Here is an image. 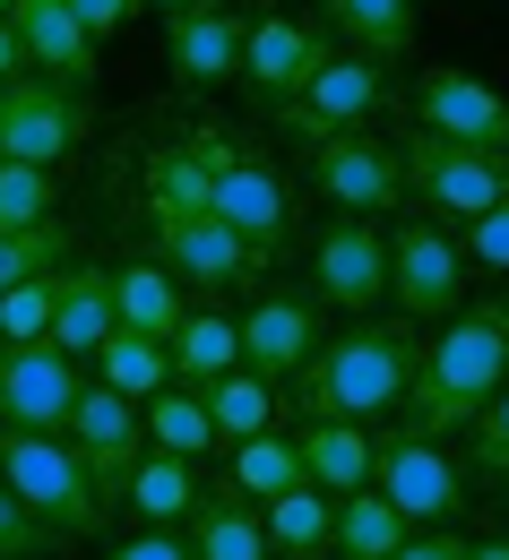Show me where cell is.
<instances>
[{
    "label": "cell",
    "instance_id": "6da1fadb",
    "mask_svg": "<svg viewBox=\"0 0 509 560\" xmlns=\"http://www.w3.org/2000/svg\"><path fill=\"white\" fill-rule=\"evenodd\" d=\"M501 380H509V293H484V302H458L440 319V337H424L397 415H406V431H424V440H449V431L475 422V406Z\"/></svg>",
    "mask_w": 509,
    "mask_h": 560
},
{
    "label": "cell",
    "instance_id": "7a4b0ae2",
    "mask_svg": "<svg viewBox=\"0 0 509 560\" xmlns=\"http://www.w3.org/2000/svg\"><path fill=\"white\" fill-rule=\"evenodd\" d=\"M415 353L424 337L406 319H355L346 337H320V353L293 371V397H302V422H380L397 415L406 380H415Z\"/></svg>",
    "mask_w": 509,
    "mask_h": 560
},
{
    "label": "cell",
    "instance_id": "3957f363",
    "mask_svg": "<svg viewBox=\"0 0 509 560\" xmlns=\"http://www.w3.org/2000/svg\"><path fill=\"white\" fill-rule=\"evenodd\" d=\"M0 483L18 491L61 544H86V535H104V491L86 483V466H78V448L61 431H0Z\"/></svg>",
    "mask_w": 509,
    "mask_h": 560
},
{
    "label": "cell",
    "instance_id": "277c9868",
    "mask_svg": "<svg viewBox=\"0 0 509 560\" xmlns=\"http://www.w3.org/2000/svg\"><path fill=\"white\" fill-rule=\"evenodd\" d=\"M397 182H406V199H415L424 215L475 224L484 208L509 199V147H458V139L415 130V139L397 147Z\"/></svg>",
    "mask_w": 509,
    "mask_h": 560
},
{
    "label": "cell",
    "instance_id": "5b68a950",
    "mask_svg": "<svg viewBox=\"0 0 509 560\" xmlns=\"http://www.w3.org/2000/svg\"><path fill=\"white\" fill-rule=\"evenodd\" d=\"M371 491L406 517V526H449L458 509H466V475L440 457V440L424 431H371Z\"/></svg>",
    "mask_w": 509,
    "mask_h": 560
},
{
    "label": "cell",
    "instance_id": "8992f818",
    "mask_svg": "<svg viewBox=\"0 0 509 560\" xmlns=\"http://www.w3.org/2000/svg\"><path fill=\"white\" fill-rule=\"evenodd\" d=\"M389 293H397V319H449L466 302V250L440 215H397L389 233Z\"/></svg>",
    "mask_w": 509,
    "mask_h": 560
},
{
    "label": "cell",
    "instance_id": "52a82bcc",
    "mask_svg": "<svg viewBox=\"0 0 509 560\" xmlns=\"http://www.w3.org/2000/svg\"><path fill=\"white\" fill-rule=\"evenodd\" d=\"M199 155H208V215L233 224L251 250H268V259H277V242H286V224H293L286 182H277L259 155H242L224 130H199Z\"/></svg>",
    "mask_w": 509,
    "mask_h": 560
},
{
    "label": "cell",
    "instance_id": "ba28073f",
    "mask_svg": "<svg viewBox=\"0 0 509 560\" xmlns=\"http://www.w3.org/2000/svg\"><path fill=\"white\" fill-rule=\"evenodd\" d=\"M302 173H311V190H320L328 208H346V215H389L397 199H406V182H397V147L371 139V130L302 139Z\"/></svg>",
    "mask_w": 509,
    "mask_h": 560
},
{
    "label": "cell",
    "instance_id": "9c48e42d",
    "mask_svg": "<svg viewBox=\"0 0 509 560\" xmlns=\"http://www.w3.org/2000/svg\"><path fill=\"white\" fill-rule=\"evenodd\" d=\"M380 104H389V70L371 52H320V70L302 78V95H293L277 121H286L293 139H328V130H371Z\"/></svg>",
    "mask_w": 509,
    "mask_h": 560
},
{
    "label": "cell",
    "instance_id": "30bf717a",
    "mask_svg": "<svg viewBox=\"0 0 509 560\" xmlns=\"http://www.w3.org/2000/svg\"><path fill=\"white\" fill-rule=\"evenodd\" d=\"M78 448V466H86V483L104 491V509L130 491V475H139V457H147V422L130 397H113L104 380H86L78 388V406H70V431H61Z\"/></svg>",
    "mask_w": 509,
    "mask_h": 560
},
{
    "label": "cell",
    "instance_id": "8fae6325",
    "mask_svg": "<svg viewBox=\"0 0 509 560\" xmlns=\"http://www.w3.org/2000/svg\"><path fill=\"white\" fill-rule=\"evenodd\" d=\"M86 139V95H70V86H53V78H9L0 86V155L9 164H61L70 147Z\"/></svg>",
    "mask_w": 509,
    "mask_h": 560
},
{
    "label": "cell",
    "instance_id": "7c38bea8",
    "mask_svg": "<svg viewBox=\"0 0 509 560\" xmlns=\"http://www.w3.org/2000/svg\"><path fill=\"white\" fill-rule=\"evenodd\" d=\"M311 284H320V302L328 311H380V293H389V224L380 215H337L320 242H311Z\"/></svg>",
    "mask_w": 509,
    "mask_h": 560
},
{
    "label": "cell",
    "instance_id": "4fadbf2b",
    "mask_svg": "<svg viewBox=\"0 0 509 560\" xmlns=\"http://www.w3.org/2000/svg\"><path fill=\"white\" fill-rule=\"evenodd\" d=\"M155 259L173 277H190L199 293H242V284L268 277V250H251L217 215H155Z\"/></svg>",
    "mask_w": 509,
    "mask_h": 560
},
{
    "label": "cell",
    "instance_id": "5bb4252c",
    "mask_svg": "<svg viewBox=\"0 0 509 560\" xmlns=\"http://www.w3.org/2000/svg\"><path fill=\"white\" fill-rule=\"evenodd\" d=\"M86 388L61 346H0V431H70V406Z\"/></svg>",
    "mask_w": 509,
    "mask_h": 560
},
{
    "label": "cell",
    "instance_id": "9a60e30c",
    "mask_svg": "<svg viewBox=\"0 0 509 560\" xmlns=\"http://www.w3.org/2000/svg\"><path fill=\"white\" fill-rule=\"evenodd\" d=\"M320 35L302 26V18H259V26H242V95L259 104V113H286L293 95H302V78L320 70Z\"/></svg>",
    "mask_w": 509,
    "mask_h": 560
},
{
    "label": "cell",
    "instance_id": "2e32d148",
    "mask_svg": "<svg viewBox=\"0 0 509 560\" xmlns=\"http://www.w3.org/2000/svg\"><path fill=\"white\" fill-rule=\"evenodd\" d=\"M233 328H242V371H259L268 388H277V380H293V371L320 353V337H328L311 293H259Z\"/></svg>",
    "mask_w": 509,
    "mask_h": 560
},
{
    "label": "cell",
    "instance_id": "e0dca14e",
    "mask_svg": "<svg viewBox=\"0 0 509 560\" xmlns=\"http://www.w3.org/2000/svg\"><path fill=\"white\" fill-rule=\"evenodd\" d=\"M415 130L458 147H509V95H493L466 70H424L415 78Z\"/></svg>",
    "mask_w": 509,
    "mask_h": 560
},
{
    "label": "cell",
    "instance_id": "ac0fdd59",
    "mask_svg": "<svg viewBox=\"0 0 509 560\" xmlns=\"http://www.w3.org/2000/svg\"><path fill=\"white\" fill-rule=\"evenodd\" d=\"M9 35H18L26 70H44L53 86H70V95L95 86V35L78 26L70 0H9Z\"/></svg>",
    "mask_w": 509,
    "mask_h": 560
},
{
    "label": "cell",
    "instance_id": "d6986e66",
    "mask_svg": "<svg viewBox=\"0 0 509 560\" xmlns=\"http://www.w3.org/2000/svg\"><path fill=\"white\" fill-rule=\"evenodd\" d=\"M164 70L182 78V86H224V78L242 70V18L224 0L164 18Z\"/></svg>",
    "mask_w": 509,
    "mask_h": 560
},
{
    "label": "cell",
    "instance_id": "ffe728a7",
    "mask_svg": "<svg viewBox=\"0 0 509 560\" xmlns=\"http://www.w3.org/2000/svg\"><path fill=\"white\" fill-rule=\"evenodd\" d=\"M113 337V268H95V259H70L61 277H53V328H44V346H61L70 362Z\"/></svg>",
    "mask_w": 509,
    "mask_h": 560
},
{
    "label": "cell",
    "instance_id": "44dd1931",
    "mask_svg": "<svg viewBox=\"0 0 509 560\" xmlns=\"http://www.w3.org/2000/svg\"><path fill=\"white\" fill-rule=\"evenodd\" d=\"M190 560H277L259 500H242L233 483H199L190 491Z\"/></svg>",
    "mask_w": 509,
    "mask_h": 560
},
{
    "label": "cell",
    "instance_id": "7402d4cb",
    "mask_svg": "<svg viewBox=\"0 0 509 560\" xmlns=\"http://www.w3.org/2000/svg\"><path fill=\"white\" fill-rule=\"evenodd\" d=\"M164 362H173L182 388H217L224 371H242V328L224 311H182L173 337H164Z\"/></svg>",
    "mask_w": 509,
    "mask_h": 560
},
{
    "label": "cell",
    "instance_id": "603a6c76",
    "mask_svg": "<svg viewBox=\"0 0 509 560\" xmlns=\"http://www.w3.org/2000/svg\"><path fill=\"white\" fill-rule=\"evenodd\" d=\"M173 319H182V277L164 259H122L113 268V328H139V337L164 346Z\"/></svg>",
    "mask_w": 509,
    "mask_h": 560
},
{
    "label": "cell",
    "instance_id": "cb8c5ba5",
    "mask_svg": "<svg viewBox=\"0 0 509 560\" xmlns=\"http://www.w3.org/2000/svg\"><path fill=\"white\" fill-rule=\"evenodd\" d=\"M293 448H302V483H320L328 500L371 483V422H302Z\"/></svg>",
    "mask_w": 509,
    "mask_h": 560
},
{
    "label": "cell",
    "instance_id": "d4e9b609",
    "mask_svg": "<svg viewBox=\"0 0 509 560\" xmlns=\"http://www.w3.org/2000/svg\"><path fill=\"white\" fill-rule=\"evenodd\" d=\"M415 526L380 500L371 483H355V491H337V517H328V560H389L397 544H406Z\"/></svg>",
    "mask_w": 509,
    "mask_h": 560
},
{
    "label": "cell",
    "instance_id": "484cf974",
    "mask_svg": "<svg viewBox=\"0 0 509 560\" xmlns=\"http://www.w3.org/2000/svg\"><path fill=\"white\" fill-rule=\"evenodd\" d=\"M147 215H208V155H199V130L147 147Z\"/></svg>",
    "mask_w": 509,
    "mask_h": 560
},
{
    "label": "cell",
    "instance_id": "4316f807",
    "mask_svg": "<svg viewBox=\"0 0 509 560\" xmlns=\"http://www.w3.org/2000/svg\"><path fill=\"white\" fill-rule=\"evenodd\" d=\"M328 517H337V500L320 483H293L277 500H259V526H268L277 560H328Z\"/></svg>",
    "mask_w": 509,
    "mask_h": 560
},
{
    "label": "cell",
    "instance_id": "83f0119b",
    "mask_svg": "<svg viewBox=\"0 0 509 560\" xmlns=\"http://www.w3.org/2000/svg\"><path fill=\"white\" fill-rule=\"evenodd\" d=\"M320 9L346 35V52H371V61L415 52V0H320Z\"/></svg>",
    "mask_w": 509,
    "mask_h": 560
},
{
    "label": "cell",
    "instance_id": "f1b7e54d",
    "mask_svg": "<svg viewBox=\"0 0 509 560\" xmlns=\"http://www.w3.org/2000/svg\"><path fill=\"white\" fill-rule=\"evenodd\" d=\"M139 422H147V448H173V457H208L217 448V422H208V397L199 388H182V380H164L155 397L139 406Z\"/></svg>",
    "mask_w": 509,
    "mask_h": 560
},
{
    "label": "cell",
    "instance_id": "f546056e",
    "mask_svg": "<svg viewBox=\"0 0 509 560\" xmlns=\"http://www.w3.org/2000/svg\"><path fill=\"white\" fill-rule=\"evenodd\" d=\"M86 362H95V380H104L113 397H130V406H147V397H155V388L173 380V362H164V346H155V337H139V328H113L104 346L86 353Z\"/></svg>",
    "mask_w": 509,
    "mask_h": 560
},
{
    "label": "cell",
    "instance_id": "4dcf8cb0",
    "mask_svg": "<svg viewBox=\"0 0 509 560\" xmlns=\"http://www.w3.org/2000/svg\"><path fill=\"white\" fill-rule=\"evenodd\" d=\"M224 483L242 491V500H277V491L302 483V448H293L286 431H251V440H233V466H224Z\"/></svg>",
    "mask_w": 509,
    "mask_h": 560
},
{
    "label": "cell",
    "instance_id": "1f68e13d",
    "mask_svg": "<svg viewBox=\"0 0 509 560\" xmlns=\"http://www.w3.org/2000/svg\"><path fill=\"white\" fill-rule=\"evenodd\" d=\"M190 491H199V475H190V457H173V448H147L139 475H130V509H139L147 526H173V517H190Z\"/></svg>",
    "mask_w": 509,
    "mask_h": 560
},
{
    "label": "cell",
    "instance_id": "d6a6232c",
    "mask_svg": "<svg viewBox=\"0 0 509 560\" xmlns=\"http://www.w3.org/2000/svg\"><path fill=\"white\" fill-rule=\"evenodd\" d=\"M61 268H70V224H61V215L0 233V293H9V284H35V277H61Z\"/></svg>",
    "mask_w": 509,
    "mask_h": 560
},
{
    "label": "cell",
    "instance_id": "836d02e7",
    "mask_svg": "<svg viewBox=\"0 0 509 560\" xmlns=\"http://www.w3.org/2000/svg\"><path fill=\"white\" fill-rule=\"evenodd\" d=\"M199 397H208L217 440H251V431H268V422H277V397H268V380H259V371H224L217 388H199Z\"/></svg>",
    "mask_w": 509,
    "mask_h": 560
},
{
    "label": "cell",
    "instance_id": "e575fe53",
    "mask_svg": "<svg viewBox=\"0 0 509 560\" xmlns=\"http://www.w3.org/2000/svg\"><path fill=\"white\" fill-rule=\"evenodd\" d=\"M53 208H61V199H53V173H44V164H9V155H0V233L44 224Z\"/></svg>",
    "mask_w": 509,
    "mask_h": 560
},
{
    "label": "cell",
    "instance_id": "d590c367",
    "mask_svg": "<svg viewBox=\"0 0 509 560\" xmlns=\"http://www.w3.org/2000/svg\"><path fill=\"white\" fill-rule=\"evenodd\" d=\"M466 457H475L484 483H509V380L475 406V422H466Z\"/></svg>",
    "mask_w": 509,
    "mask_h": 560
},
{
    "label": "cell",
    "instance_id": "8d00e7d4",
    "mask_svg": "<svg viewBox=\"0 0 509 560\" xmlns=\"http://www.w3.org/2000/svg\"><path fill=\"white\" fill-rule=\"evenodd\" d=\"M44 328H53V277L9 284L0 293V346H44Z\"/></svg>",
    "mask_w": 509,
    "mask_h": 560
},
{
    "label": "cell",
    "instance_id": "74e56055",
    "mask_svg": "<svg viewBox=\"0 0 509 560\" xmlns=\"http://www.w3.org/2000/svg\"><path fill=\"white\" fill-rule=\"evenodd\" d=\"M53 552H61V535H53L18 491L0 483V560H53Z\"/></svg>",
    "mask_w": 509,
    "mask_h": 560
},
{
    "label": "cell",
    "instance_id": "f35d334b",
    "mask_svg": "<svg viewBox=\"0 0 509 560\" xmlns=\"http://www.w3.org/2000/svg\"><path fill=\"white\" fill-rule=\"evenodd\" d=\"M458 250H466L475 268H493V277H509V199H501V208H484V215H475Z\"/></svg>",
    "mask_w": 509,
    "mask_h": 560
},
{
    "label": "cell",
    "instance_id": "ab89813d",
    "mask_svg": "<svg viewBox=\"0 0 509 560\" xmlns=\"http://www.w3.org/2000/svg\"><path fill=\"white\" fill-rule=\"evenodd\" d=\"M78 9V26H86V35H95V44H104V35H122V26H130V18H139L147 0H70Z\"/></svg>",
    "mask_w": 509,
    "mask_h": 560
},
{
    "label": "cell",
    "instance_id": "60d3db41",
    "mask_svg": "<svg viewBox=\"0 0 509 560\" xmlns=\"http://www.w3.org/2000/svg\"><path fill=\"white\" fill-rule=\"evenodd\" d=\"M95 560H190V544H182L173 526H147V535L122 544V552H95Z\"/></svg>",
    "mask_w": 509,
    "mask_h": 560
},
{
    "label": "cell",
    "instance_id": "b9f144b4",
    "mask_svg": "<svg viewBox=\"0 0 509 560\" xmlns=\"http://www.w3.org/2000/svg\"><path fill=\"white\" fill-rule=\"evenodd\" d=\"M389 560H466V535H449V526H432V535H406Z\"/></svg>",
    "mask_w": 509,
    "mask_h": 560
},
{
    "label": "cell",
    "instance_id": "7bdbcfd3",
    "mask_svg": "<svg viewBox=\"0 0 509 560\" xmlns=\"http://www.w3.org/2000/svg\"><path fill=\"white\" fill-rule=\"evenodd\" d=\"M18 70H26V52H18V35H9V18H0V86H9Z\"/></svg>",
    "mask_w": 509,
    "mask_h": 560
},
{
    "label": "cell",
    "instance_id": "ee69618b",
    "mask_svg": "<svg viewBox=\"0 0 509 560\" xmlns=\"http://www.w3.org/2000/svg\"><path fill=\"white\" fill-rule=\"evenodd\" d=\"M466 560H509V535H484V544H466Z\"/></svg>",
    "mask_w": 509,
    "mask_h": 560
},
{
    "label": "cell",
    "instance_id": "f6af8a7d",
    "mask_svg": "<svg viewBox=\"0 0 509 560\" xmlns=\"http://www.w3.org/2000/svg\"><path fill=\"white\" fill-rule=\"evenodd\" d=\"M147 9H164V18H182V9H208V0H147Z\"/></svg>",
    "mask_w": 509,
    "mask_h": 560
},
{
    "label": "cell",
    "instance_id": "bcb514c9",
    "mask_svg": "<svg viewBox=\"0 0 509 560\" xmlns=\"http://www.w3.org/2000/svg\"><path fill=\"white\" fill-rule=\"evenodd\" d=\"M0 18H9V0H0Z\"/></svg>",
    "mask_w": 509,
    "mask_h": 560
}]
</instances>
